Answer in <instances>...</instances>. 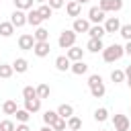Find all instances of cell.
I'll return each mask as SVG.
<instances>
[{"instance_id": "obj_1", "label": "cell", "mask_w": 131, "mask_h": 131, "mask_svg": "<svg viewBox=\"0 0 131 131\" xmlns=\"http://www.w3.org/2000/svg\"><path fill=\"white\" fill-rule=\"evenodd\" d=\"M123 55H125V47H123V45H119V43H113V45H108V47H104V49H102V59H104L106 63L119 61Z\"/></svg>"}, {"instance_id": "obj_2", "label": "cell", "mask_w": 131, "mask_h": 131, "mask_svg": "<svg viewBox=\"0 0 131 131\" xmlns=\"http://www.w3.org/2000/svg\"><path fill=\"white\" fill-rule=\"evenodd\" d=\"M76 37H78V33H76L74 29H66V31H61V33H59L57 45H59L61 49H70L72 45H76Z\"/></svg>"}, {"instance_id": "obj_3", "label": "cell", "mask_w": 131, "mask_h": 131, "mask_svg": "<svg viewBox=\"0 0 131 131\" xmlns=\"http://www.w3.org/2000/svg\"><path fill=\"white\" fill-rule=\"evenodd\" d=\"M113 125H115V131H129V129H131L129 117H127V115H121V113H117V115L113 117Z\"/></svg>"}, {"instance_id": "obj_4", "label": "cell", "mask_w": 131, "mask_h": 131, "mask_svg": "<svg viewBox=\"0 0 131 131\" xmlns=\"http://www.w3.org/2000/svg\"><path fill=\"white\" fill-rule=\"evenodd\" d=\"M104 18H106V12H104L100 6H92V8L88 10V20H90V23H94V25H100Z\"/></svg>"}, {"instance_id": "obj_5", "label": "cell", "mask_w": 131, "mask_h": 131, "mask_svg": "<svg viewBox=\"0 0 131 131\" xmlns=\"http://www.w3.org/2000/svg\"><path fill=\"white\" fill-rule=\"evenodd\" d=\"M35 37L31 35V33H25V35H20L18 37V49H23V51H33V47H35Z\"/></svg>"}, {"instance_id": "obj_6", "label": "cell", "mask_w": 131, "mask_h": 131, "mask_svg": "<svg viewBox=\"0 0 131 131\" xmlns=\"http://www.w3.org/2000/svg\"><path fill=\"white\" fill-rule=\"evenodd\" d=\"M98 6L104 12H117L123 8V0H98Z\"/></svg>"}, {"instance_id": "obj_7", "label": "cell", "mask_w": 131, "mask_h": 131, "mask_svg": "<svg viewBox=\"0 0 131 131\" xmlns=\"http://www.w3.org/2000/svg\"><path fill=\"white\" fill-rule=\"evenodd\" d=\"M49 51H51L49 41H37V43H35V47H33V53H35L37 57H47V55H49Z\"/></svg>"}, {"instance_id": "obj_8", "label": "cell", "mask_w": 131, "mask_h": 131, "mask_svg": "<svg viewBox=\"0 0 131 131\" xmlns=\"http://www.w3.org/2000/svg\"><path fill=\"white\" fill-rule=\"evenodd\" d=\"M10 23H12L14 27H25V25H27V14H25V10L14 8V12L10 14Z\"/></svg>"}, {"instance_id": "obj_9", "label": "cell", "mask_w": 131, "mask_h": 131, "mask_svg": "<svg viewBox=\"0 0 131 131\" xmlns=\"http://www.w3.org/2000/svg\"><path fill=\"white\" fill-rule=\"evenodd\" d=\"M119 29H121V20L117 16H108L104 20V31L106 33H119Z\"/></svg>"}, {"instance_id": "obj_10", "label": "cell", "mask_w": 131, "mask_h": 131, "mask_svg": "<svg viewBox=\"0 0 131 131\" xmlns=\"http://www.w3.org/2000/svg\"><path fill=\"white\" fill-rule=\"evenodd\" d=\"M86 49H88L90 53H98V51H102V49H104V43H102V39H98V37H90V39H88Z\"/></svg>"}, {"instance_id": "obj_11", "label": "cell", "mask_w": 131, "mask_h": 131, "mask_svg": "<svg viewBox=\"0 0 131 131\" xmlns=\"http://www.w3.org/2000/svg\"><path fill=\"white\" fill-rule=\"evenodd\" d=\"M88 88H90V94H92L94 98H102V96H104V92H106V88H104V82H102V80H98V82L90 84Z\"/></svg>"}, {"instance_id": "obj_12", "label": "cell", "mask_w": 131, "mask_h": 131, "mask_svg": "<svg viewBox=\"0 0 131 131\" xmlns=\"http://www.w3.org/2000/svg\"><path fill=\"white\" fill-rule=\"evenodd\" d=\"M66 12H68V16H80V12H82V4L78 2V0H72V2H68L66 4Z\"/></svg>"}, {"instance_id": "obj_13", "label": "cell", "mask_w": 131, "mask_h": 131, "mask_svg": "<svg viewBox=\"0 0 131 131\" xmlns=\"http://www.w3.org/2000/svg\"><path fill=\"white\" fill-rule=\"evenodd\" d=\"M72 29H74L76 33H88V31H90V20H86V18H74Z\"/></svg>"}, {"instance_id": "obj_14", "label": "cell", "mask_w": 131, "mask_h": 131, "mask_svg": "<svg viewBox=\"0 0 131 131\" xmlns=\"http://www.w3.org/2000/svg\"><path fill=\"white\" fill-rule=\"evenodd\" d=\"M72 61H80V59H84V49L82 47H78V45H72L70 49H68V53H66Z\"/></svg>"}, {"instance_id": "obj_15", "label": "cell", "mask_w": 131, "mask_h": 131, "mask_svg": "<svg viewBox=\"0 0 131 131\" xmlns=\"http://www.w3.org/2000/svg\"><path fill=\"white\" fill-rule=\"evenodd\" d=\"M55 68H57L59 72H68V70L72 68V59H70L68 55H59V57H55Z\"/></svg>"}, {"instance_id": "obj_16", "label": "cell", "mask_w": 131, "mask_h": 131, "mask_svg": "<svg viewBox=\"0 0 131 131\" xmlns=\"http://www.w3.org/2000/svg\"><path fill=\"white\" fill-rule=\"evenodd\" d=\"M25 108H27L29 113L41 111V98H39V96H35V98H25Z\"/></svg>"}, {"instance_id": "obj_17", "label": "cell", "mask_w": 131, "mask_h": 131, "mask_svg": "<svg viewBox=\"0 0 131 131\" xmlns=\"http://www.w3.org/2000/svg\"><path fill=\"white\" fill-rule=\"evenodd\" d=\"M27 23L29 25H33V27H41V23H43V18H41V14H39V10H29L27 12Z\"/></svg>"}, {"instance_id": "obj_18", "label": "cell", "mask_w": 131, "mask_h": 131, "mask_svg": "<svg viewBox=\"0 0 131 131\" xmlns=\"http://www.w3.org/2000/svg\"><path fill=\"white\" fill-rule=\"evenodd\" d=\"M12 68H14L16 74H25V72L29 70V61H27L25 57H16V59L12 61Z\"/></svg>"}, {"instance_id": "obj_19", "label": "cell", "mask_w": 131, "mask_h": 131, "mask_svg": "<svg viewBox=\"0 0 131 131\" xmlns=\"http://www.w3.org/2000/svg\"><path fill=\"white\" fill-rule=\"evenodd\" d=\"M57 115H59L61 119H70V117L74 115V106H72V104H68V102L59 104V106H57Z\"/></svg>"}, {"instance_id": "obj_20", "label": "cell", "mask_w": 131, "mask_h": 131, "mask_svg": "<svg viewBox=\"0 0 131 131\" xmlns=\"http://www.w3.org/2000/svg\"><path fill=\"white\" fill-rule=\"evenodd\" d=\"M70 70H72L76 76H82V74H86V72H88V63H84V59H80V61H74Z\"/></svg>"}, {"instance_id": "obj_21", "label": "cell", "mask_w": 131, "mask_h": 131, "mask_svg": "<svg viewBox=\"0 0 131 131\" xmlns=\"http://www.w3.org/2000/svg\"><path fill=\"white\" fill-rule=\"evenodd\" d=\"M57 119H59L57 111H45V113H43V123H45V125H51V127H53Z\"/></svg>"}, {"instance_id": "obj_22", "label": "cell", "mask_w": 131, "mask_h": 131, "mask_svg": "<svg viewBox=\"0 0 131 131\" xmlns=\"http://www.w3.org/2000/svg\"><path fill=\"white\" fill-rule=\"evenodd\" d=\"M68 129H70V131H80V129H82V119L76 117V115H72V117L68 119Z\"/></svg>"}, {"instance_id": "obj_23", "label": "cell", "mask_w": 131, "mask_h": 131, "mask_svg": "<svg viewBox=\"0 0 131 131\" xmlns=\"http://www.w3.org/2000/svg\"><path fill=\"white\" fill-rule=\"evenodd\" d=\"M88 35H90V37H98V39H102V37L106 35V31H104V25H94V27H90Z\"/></svg>"}, {"instance_id": "obj_24", "label": "cell", "mask_w": 131, "mask_h": 131, "mask_svg": "<svg viewBox=\"0 0 131 131\" xmlns=\"http://www.w3.org/2000/svg\"><path fill=\"white\" fill-rule=\"evenodd\" d=\"M37 10H39V14H41V18H43V20H49V18H51V14H53V8H51L49 4H41Z\"/></svg>"}, {"instance_id": "obj_25", "label": "cell", "mask_w": 131, "mask_h": 131, "mask_svg": "<svg viewBox=\"0 0 131 131\" xmlns=\"http://www.w3.org/2000/svg\"><path fill=\"white\" fill-rule=\"evenodd\" d=\"M33 37H35V41H49V31L43 29V27H37V31L33 33Z\"/></svg>"}, {"instance_id": "obj_26", "label": "cell", "mask_w": 131, "mask_h": 131, "mask_svg": "<svg viewBox=\"0 0 131 131\" xmlns=\"http://www.w3.org/2000/svg\"><path fill=\"white\" fill-rule=\"evenodd\" d=\"M2 111H4V115H14V113L18 111V106H16V102H14V100H4Z\"/></svg>"}, {"instance_id": "obj_27", "label": "cell", "mask_w": 131, "mask_h": 131, "mask_svg": "<svg viewBox=\"0 0 131 131\" xmlns=\"http://www.w3.org/2000/svg\"><path fill=\"white\" fill-rule=\"evenodd\" d=\"M14 33V25L8 20V23H0V35L2 37H10Z\"/></svg>"}, {"instance_id": "obj_28", "label": "cell", "mask_w": 131, "mask_h": 131, "mask_svg": "<svg viewBox=\"0 0 131 131\" xmlns=\"http://www.w3.org/2000/svg\"><path fill=\"white\" fill-rule=\"evenodd\" d=\"M12 74H14V68H12V63H10V66H8V63H0V78L8 80Z\"/></svg>"}, {"instance_id": "obj_29", "label": "cell", "mask_w": 131, "mask_h": 131, "mask_svg": "<svg viewBox=\"0 0 131 131\" xmlns=\"http://www.w3.org/2000/svg\"><path fill=\"white\" fill-rule=\"evenodd\" d=\"M111 80H113L115 84H119V82H125V80H127V76H125V70H113V72H111Z\"/></svg>"}, {"instance_id": "obj_30", "label": "cell", "mask_w": 131, "mask_h": 131, "mask_svg": "<svg viewBox=\"0 0 131 131\" xmlns=\"http://www.w3.org/2000/svg\"><path fill=\"white\" fill-rule=\"evenodd\" d=\"M108 119V111L104 108V106H100V108H96L94 111V121H98V123H104Z\"/></svg>"}, {"instance_id": "obj_31", "label": "cell", "mask_w": 131, "mask_h": 131, "mask_svg": "<svg viewBox=\"0 0 131 131\" xmlns=\"http://www.w3.org/2000/svg\"><path fill=\"white\" fill-rule=\"evenodd\" d=\"M49 94H51V88L47 86V84H39L37 86V96L43 100V98H49Z\"/></svg>"}, {"instance_id": "obj_32", "label": "cell", "mask_w": 131, "mask_h": 131, "mask_svg": "<svg viewBox=\"0 0 131 131\" xmlns=\"http://www.w3.org/2000/svg\"><path fill=\"white\" fill-rule=\"evenodd\" d=\"M14 115H16V121H18V123H29V119H31V113H29L27 108H18Z\"/></svg>"}, {"instance_id": "obj_33", "label": "cell", "mask_w": 131, "mask_h": 131, "mask_svg": "<svg viewBox=\"0 0 131 131\" xmlns=\"http://www.w3.org/2000/svg\"><path fill=\"white\" fill-rule=\"evenodd\" d=\"M33 2L35 0H14V8H18V10H31Z\"/></svg>"}, {"instance_id": "obj_34", "label": "cell", "mask_w": 131, "mask_h": 131, "mask_svg": "<svg viewBox=\"0 0 131 131\" xmlns=\"http://www.w3.org/2000/svg\"><path fill=\"white\" fill-rule=\"evenodd\" d=\"M119 35H121L125 41H131V25H121V29H119Z\"/></svg>"}, {"instance_id": "obj_35", "label": "cell", "mask_w": 131, "mask_h": 131, "mask_svg": "<svg viewBox=\"0 0 131 131\" xmlns=\"http://www.w3.org/2000/svg\"><path fill=\"white\" fill-rule=\"evenodd\" d=\"M16 129V125L10 121V119H4V121H0V131H14Z\"/></svg>"}, {"instance_id": "obj_36", "label": "cell", "mask_w": 131, "mask_h": 131, "mask_svg": "<svg viewBox=\"0 0 131 131\" xmlns=\"http://www.w3.org/2000/svg\"><path fill=\"white\" fill-rule=\"evenodd\" d=\"M23 96H25V98H35V96H37V88L25 86V88H23Z\"/></svg>"}, {"instance_id": "obj_37", "label": "cell", "mask_w": 131, "mask_h": 131, "mask_svg": "<svg viewBox=\"0 0 131 131\" xmlns=\"http://www.w3.org/2000/svg\"><path fill=\"white\" fill-rule=\"evenodd\" d=\"M53 129H55V131H66V129H68V119H61V117H59V119L55 121Z\"/></svg>"}, {"instance_id": "obj_38", "label": "cell", "mask_w": 131, "mask_h": 131, "mask_svg": "<svg viewBox=\"0 0 131 131\" xmlns=\"http://www.w3.org/2000/svg\"><path fill=\"white\" fill-rule=\"evenodd\" d=\"M47 4H49V6L53 8V10H57V8H61V6L66 4V2H63V0H47Z\"/></svg>"}, {"instance_id": "obj_39", "label": "cell", "mask_w": 131, "mask_h": 131, "mask_svg": "<svg viewBox=\"0 0 131 131\" xmlns=\"http://www.w3.org/2000/svg\"><path fill=\"white\" fill-rule=\"evenodd\" d=\"M14 131H31V127L27 125V123H20V125H16V129Z\"/></svg>"}, {"instance_id": "obj_40", "label": "cell", "mask_w": 131, "mask_h": 131, "mask_svg": "<svg viewBox=\"0 0 131 131\" xmlns=\"http://www.w3.org/2000/svg\"><path fill=\"white\" fill-rule=\"evenodd\" d=\"M125 55L131 57V41H127V45H125Z\"/></svg>"}, {"instance_id": "obj_41", "label": "cell", "mask_w": 131, "mask_h": 131, "mask_svg": "<svg viewBox=\"0 0 131 131\" xmlns=\"http://www.w3.org/2000/svg\"><path fill=\"white\" fill-rule=\"evenodd\" d=\"M41 131H55V129H53V127H51V125H45V127H43V129H41Z\"/></svg>"}, {"instance_id": "obj_42", "label": "cell", "mask_w": 131, "mask_h": 131, "mask_svg": "<svg viewBox=\"0 0 131 131\" xmlns=\"http://www.w3.org/2000/svg\"><path fill=\"white\" fill-rule=\"evenodd\" d=\"M125 76H131V66H127V68H125Z\"/></svg>"}, {"instance_id": "obj_43", "label": "cell", "mask_w": 131, "mask_h": 131, "mask_svg": "<svg viewBox=\"0 0 131 131\" xmlns=\"http://www.w3.org/2000/svg\"><path fill=\"white\" fill-rule=\"evenodd\" d=\"M127 86L131 88V76H127Z\"/></svg>"}, {"instance_id": "obj_44", "label": "cell", "mask_w": 131, "mask_h": 131, "mask_svg": "<svg viewBox=\"0 0 131 131\" xmlns=\"http://www.w3.org/2000/svg\"><path fill=\"white\" fill-rule=\"evenodd\" d=\"M78 2H80V4H86V2H90V0H78Z\"/></svg>"}, {"instance_id": "obj_45", "label": "cell", "mask_w": 131, "mask_h": 131, "mask_svg": "<svg viewBox=\"0 0 131 131\" xmlns=\"http://www.w3.org/2000/svg\"><path fill=\"white\" fill-rule=\"evenodd\" d=\"M35 2H41V4H43V2H47V0H35Z\"/></svg>"}, {"instance_id": "obj_46", "label": "cell", "mask_w": 131, "mask_h": 131, "mask_svg": "<svg viewBox=\"0 0 131 131\" xmlns=\"http://www.w3.org/2000/svg\"><path fill=\"white\" fill-rule=\"evenodd\" d=\"M68 131H70V129H68Z\"/></svg>"}]
</instances>
